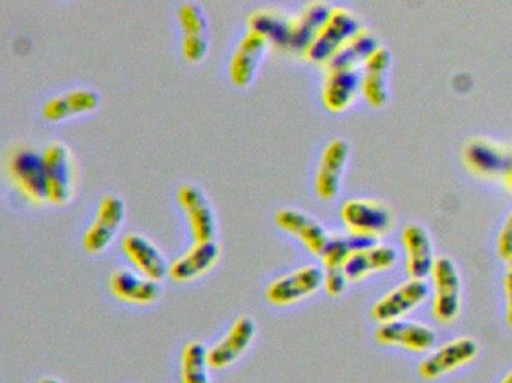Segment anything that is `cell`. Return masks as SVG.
<instances>
[{"mask_svg": "<svg viewBox=\"0 0 512 383\" xmlns=\"http://www.w3.org/2000/svg\"><path fill=\"white\" fill-rule=\"evenodd\" d=\"M9 174L21 192L35 202L48 199V179L41 150L35 147L17 146L11 152L8 162Z\"/></svg>", "mask_w": 512, "mask_h": 383, "instance_id": "6da1fadb", "label": "cell"}, {"mask_svg": "<svg viewBox=\"0 0 512 383\" xmlns=\"http://www.w3.org/2000/svg\"><path fill=\"white\" fill-rule=\"evenodd\" d=\"M363 29L360 18L351 9L343 6H333L330 17L325 21L324 26L316 33L313 41L310 42L304 56L312 62L322 63L349 38Z\"/></svg>", "mask_w": 512, "mask_h": 383, "instance_id": "7a4b0ae2", "label": "cell"}, {"mask_svg": "<svg viewBox=\"0 0 512 383\" xmlns=\"http://www.w3.org/2000/svg\"><path fill=\"white\" fill-rule=\"evenodd\" d=\"M48 179V199L51 202H63L71 199L75 191V161L72 150L63 141H51L42 150Z\"/></svg>", "mask_w": 512, "mask_h": 383, "instance_id": "3957f363", "label": "cell"}, {"mask_svg": "<svg viewBox=\"0 0 512 383\" xmlns=\"http://www.w3.org/2000/svg\"><path fill=\"white\" fill-rule=\"evenodd\" d=\"M466 165L475 174L487 179H504L512 162V147L490 140L475 137L465 146Z\"/></svg>", "mask_w": 512, "mask_h": 383, "instance_id": "277c9868", "label": "cell"}, {"mask_svg": "<svg viewBox=\"0 0 512 383\" xmlns=\"http://www.w3.org/2000/svg\"><path fill=\"white\" fill-rule=\"evenodd\" d=\"M126 205L122 196L117 193H105L99 201L96 219L90 223L83 235V244L89 252L105 249L116 237L123 219Z\"/></svg>", "mask_w": 512, "mask_h": 383, "instance_id": "5b68a950", "label": "cell"}, {"mask_svg": "<svg viewBox=\"0 0 512 383\" xmlns=\"http://www.w3.org/2000/svg\"><path fill=\"white\" fill-rule=\"evenodd\" d=\"M324 285V270L318 265L307 264L285 276L277 277L268 285V301L273 304H291L315 292Z\"/></svg>", "mask_w": 512, "mask_h": 383, "instance_id": "8992f818", "label": "cell"}, {"mask_svg": "<svg viewBox=\"0 0 512 383\" xmlns=\"http://www.w3.org/2000/svg\"><path fill=\"white\" fill-rule=\"evenodd\" d=\"M340 214L349 231L373 235V237H378L379 234L390 229L393 223V213L390 208L372 199H346Z\"/></svg>", "mask_w": 512, "mask_h": 383, "instance_id": "52a82bcc", "label": "cell"}, {"mask_svg": "<svg viewBox=\"0 0 512 383\" xmlns=\"http://www.w3.org/2000/svg\"><path fill=\"white\" fill-rule=\"evenodd\" d=\"M432 276L435 282L433 313L438 321L451 322L460 310V277L456 265L447 256H438Z\"/></svg>", "mask_w": 512, "mask_h": 383, "instance_id": "ba28073f", "label": "cell"}, {"mask_svg": "<svg viewBox=\"0 0 512 383\" xmlns=\"http://www.w3.org/2000/svg\"><path fill=\"white\" fill-rule=\"evenodd\" d=\"M177 199L188 217L194 240H215V210L206 192L195 183L185 182L177 189Z\"/></svg>", "mask_w": 512, "mask_h": 383, "instance_id": "9c48e42d", "label": "cell"}, {"mask_svg": "<svg viewBox=\"0 0 512 383\" xmlns=\"http://www.w3.org/2000/svg\"><path fill=\"white\" fill-rule=\"evenodd\" d=\"M180 27H182V51L191 62L203 59L209 48V18L203 6L194 0L180 3Z\"/></svg>", "mask_w": 512, "mask_h": 383, "instance_id": "30bf717a", "label": "cell"}, {"mask_svg": "<svg viewBox=\"0 0 512 383\" xmlns=\"http://www.w3.org/2000/svg\"><path fill=\"white\" fill-rule=\"evenodd\" d=\"M429 295V285L424 279H409L393 291L376 301L372 307V316L378 322L396 321L409 310L414 309Z\"/></svg>", "mask_w": 512, "mask_h": 383, "instance_id": "8fae6325", "label": "cell"}, {"mask_svg": "<svg viewBox=\"0 0 512 383\" xmlns=\"http://www.w3.org/2000/svg\"><path fill=\"white\" fill-rule=\"evenodd\" d=\"M255 331V321L251 316L243 315L237 318L224 339L207 351L209 366L216 370L231 366L249 348L254 340Z\"/></svg>", "mask_w": 512, "mask_h": 383, "instance_id": "7c38bea8", "label": "cell"}, {"mask_svg": "<svg viewBox=\"0 0 512 383\" xmlns=\"http://www.w3.org/2000/svg\"><path fill=\"white\" fill-rule=\"evenodd\" d=\"M349 156V143L343 137L328 141L322 150L315 177L316 193L322 198H333L339 192L343 170Z\"/></svg>", "mask_w": 512, "mask_h": 383, "instance_id": "4fadbf2b", "label": "cell"}, {"mask_svg": "<svg viewBox=\"0 0 512 383\" xmlns=\"http://www.w3.org/2000/svg\"><path fill=\"white\" fill-rule=\"evenodd\" d=\"M274 220L280 228L297 235L310 252L321 255L331 235L325 226L312 214L294 207H282L274 213Z\"/></svg>", "mask_w": 512, "mask_h": 383, "instance_id": "5bb4252c", "label": "cell"}, {"mask_svg": "<svg viewBox=\"0 0 512 383\" xmlns=\"http://www.w3.org/2000/svg\"><path fill=\"white\" fill-rule=\"evenodd\" d=\"M376 340L381 345L403 346L411 351H427L435 345V331L418 322H382L375 331Z\"/></svg>", "mask_w": 512, "mask_h": 383, "instance_id": "9a60e30c", "label": "cell"}, {"mask_svg": "<svg viewBox=\"0 0 512 383\" xmlns=\"http://www.w3.org/2000/svg\"><path fill=\"white\" fill-rule=\"evenodd\" d=\"M122 247L144 276L159 280L170 274V262L152 240L140 232H128L123 237Z\"/></svg>", "mask_w": 512, "mask_h": 383, "instance_id": "2e32d148", "label": "cell"}, {"mask_svg": "<svg viewBox=\"0 0 512 383\" xmlns=\"http://www.w3.org/2000/svg\"><path fill=\"white\" fill-rule=\"evenodd\" d=\"M268 41L264 36L249 30L242 36L236 51L231 56L230 77L237 86H248L254 80L259 63L267 50Z\"/></svg>", "mask_w": 512, "mask_h": 383, "instance_id": "e0dca14e", "label": "cell"}, {"mask_svg": "<svg viewBox=\"0 0 512 383\" xmlns=\"http://www.w3.org/2000/svg\"><path fill=\"white\" fill-rule=\"evenodd\" d=\"M403 246L406 250V268L411 279H426L432 274L435 256H433L432 238L424 226L409 223L403 229Z\"/></svg>", "mask_w": 512, "mask_h": 383, "instance_id": "ac0fdd59", "label": "cell"}, {"mask_svg": "<svg viewBox=\"0 0 512 383\" xmlns=\"http://www.w3.org/2000/svg\"><path fill=\"white\" fill-rule=\"evenodd\" d=\"M333 6L324 0H312L295 17H292L288 50L303 53L315 38L316 33L330 17Z\"/></svg>", "mask_w": 512, "mask_h": 383, "instance_id": "d6986e66", "label": "cell"}, {"mask_svg": "<svg viewBox=\"0 0 512 383\" xmlns=\"http://www.w3.org/2000/svg\"><path fill=\"white\" fill-rule=\"evenodd\" d=\"M391 51L384 45H379L375 53L364 63L361 74V92L373 107H381L388 101V71L391 66Z\"/></svg>", "mask_w": 512, "mask_h": 383, "instance_id": "ffe728a7", "label": "cell"}, {"mask_svg": "<svg viewBox=\"0 0 512 383\" xmlns=\"http://www.w3.org/2000/svg\"><path fill=\"white\" fill-rule=\"evenodd\" d=\"M110 289L117 298L129 303L147 304L161 294L158 280L144 274L135 273L129 268H117L110 276Z\"/></svg>", "mask_w": 512, "mask_h": 383, "instance_id": "44dd1931", "label": "cell"}, {"mask_svg": "<svg viewBox=\"0 0 512 383\" xmlns=\"http://www.w3.org/2000/svg\"><path fill=\"white\" fill-rule=\"evenodd\" d=\"M478 346L472 339H459L442 346L430 355L420 366V375L424 379H436L463 364L469 363L477 355Z\"/></svg>", "mask_w": 512, "mask_h": 383, "instance_id": "7402d4cb", "label": "cell"}, {"mask_svg": "<svg viewBox=\"0 0 512 383\" xmlns=\"http://www.w3.org/2000/svg\"><path fill=\"white\" fill-rule=\"evenodd\" d=\"M379 39L372 30L363 27L360 32L355 33L345 44L340 45L327 60H325V71L334 69H358L364 65L366 60L375 53L379 47Z\"/></svg>", "mask_w": 512, "mask_h": 383, "instance_id": "603a6c76", "label": "cell"}, {"mask_svg": "<svg viewBox=\"0 0 512 383\" xmlns=\"http://www.w3.org/2000/svg\"><path fill=\"white\" fill-rule=\"evenodd\" d=\"M218 241H195L194 246L170 265V276L176 282H188L209 270L219 258Z\"/></svg>", "mask_w": 512, "mask_h": 383, "instance_id": "cb8c5ba5", "label": "cell"}, {"mask_svg": "<svg viewBox=\"0 0 512 383\" xmlns=\"http://www.w3.org/2000/svg\"><path fill=\"white\" fill-rule=\"evenodd\" d=\"M361 90V72L358 69L325 71L322 101L333 111L343 110Z\"/></svg>", "mask_w": 512, "mask_h": 383, "instance_id": "d4e9b609", "label": "cell"}, {"mask_svg": "<svg viewBox=\"0 0 512 383\" xmlns=\"http://www.w3.org/2000/svg\"><path fill=\"white\" fill-rule=\"evenodd\" d=\"M292 17L273 8H259L248 18L249 30L259 33L279 50H288Z\"/></svg>", "mask_w": 512, "mask_h": 383, "instance_id": "484cf974", "label": "cell"}, {"mask_svg": "<svg viewBox=\"0 0 512 383\" xmlns=\"http://www.w3.org/2000/svg\"><path fill=\"white\" fill-rule=\"evenodd\" d=\"M397 252L388 244H373L357 250L345 262V274L348 279L358 280L372 271L384 270L396 262Z\"/></svg>", "mask_w": 512, "mask_h": 383, "instance_id": "4316f807", "label": "cell"}, {"mask_svg": "<svg viewBox=\"0 0 512 383\" xmlns=\"http://www.w3.org/2000/svg\"><path fill=\"white\" fill-rule=\"evenodd\" d=\"M376 243H378V237L360 234V232L349 231L346 234L331 235L321 253L324 271L345 270V262L352 253Z\"/></svg>", "mask_w": 512, "mask_h": 383, "instance_id": "83f0119b", "label": "cell"}, {"mask_svg": "<svg viewBox=\"0 0 512 383\" xmlns=\"http://www.w3.org/2000/svg\"><path fill=\"white\" fill-rule=\"evenodd\" d=\"M207 349L203 343L189 342L183 348L180 379L182 383H212L209 375Z\"/></svg>", "mask_w": 512, "mask_h": 383, "instance_id": "f1b7e54d", "label": "cell"}, {"mask_svg": "<svg viewBox=\"0 0 512 383\" xmlns=\"http://www.w3.org/2000/svg\"><path fill=\"white\" fill-rule=\"evenodd\" d=\"M63 96H65L71 114L93 110L101 102V95L92 87H77V89L69 90Z\"/></svg>", "mask_w": 512, "mask_h": 383, "instance_id": "f546056e", "label": "cell"}, {"mask_svg": "<svg viewBox=\"0 0 512 383\" xmlns=\"http://www.w3.org/2000/svg\"><path fill=\"white\" fill-rule=\"evenodd\" d=\"M498 250L502 258L510 261L512 258V213L508 216L505 225L502 226L501 232H499Z\"/></svg>", "mask_w": 512, "mask_h": 383, "instance_id": "4dcf8cb0", "label": "cell"}, {"mask_svg": "<svg viewBox=\"0 0 512 383\" xmlns=\"http://www.w3.org/2000/svg\"><path fill=\"white\" fill-rule=\"evenodd\" d=\"M505 291H507L508 300V324L512 327V270L505 276Z\"/></svg>", "mask_w": 512, "mask_h": 383, "instance_id": "1f68e13d", "label": "cell"}, {"mask_svg": "<svg viewBox=\"0 0 512 383\" xmlns=\"http://www.w3.org/2000/svg\"><path fill=\"white\" fill-rule=\"evenodd\" d=\"M38 383H63L60 379L54 378V376H45V378L39 379Z\"/></svg>", "mask_w": 512, "mask_h": 383, "instance_id": "d6a6232c", "label": "cell"}, {"mask_svg": "<svg viewBox=\"0 0 512 383\" xmlns=\"http://www.w3.org/2000/svg\"><path fill=\"white\" fill-rule=\"evenodd\" d=\"M505 183H507L508 188L512 191V162L510 170H508L507 176L504 177Z\"/></svg>", "mask_w": 512, "mask_h": 383, "instance_id": "836d02e7", "label": "cell"}, {"mask_svg": "<svg viewBox=\"0 0 512 383\" xmlns=\"http://www.w3.org/2000/svg\"><path fill=\"white\" fill-rule=\"evenodd\" d=\"M502 383H512V373H510V375L507 376V379Z\"/></svg>", "mask_w": 512, "mask_h": 383, "instance_id": "e575fe53", "label": "cell"}, {"mask_svg": "<svg viewBox=\"0 0 512 383\" xmlns=\"http://www.w3.org/2000/svg\"><path fill=\"white\" fill-rule=\"evenodd\" d=\"M510 265H511V270H512V258L510 259Z\"/></svg>", "mask_w": 512, "mask_h": 383, "instance_id": "d590c367", "label": "cell"}]
</instances>
